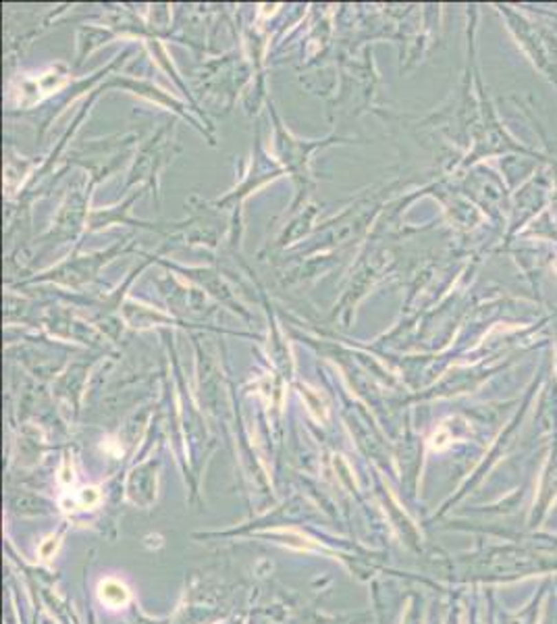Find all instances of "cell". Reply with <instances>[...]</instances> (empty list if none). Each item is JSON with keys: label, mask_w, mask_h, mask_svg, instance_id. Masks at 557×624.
I'll return each instance as SVG.
<instances>
[{"label": "cell", "mask_w": 557, "mask_h": 624, "mask_svg": "<svg viewBox=\"0 0 557 624\" xmlns=\"http://www.w3.org/2000/svg\"><path fill=\"white\" fill-rule=\"evenodd\" d=\"M98 595H100V601L109 607H123L129 599L127 587L115 579H107L105 583H100Z\"/></svg>", "instance_id": "cell-1"}, {"label": "cell", "mask_w": 557, "mask_h": 624, "mask_svg": "<svg viewBox=\"0 0 557 624\" xmlns=\"http://www.w3.org/2000/svg\"><path fill=\"white\" fill-rule=\"evenodd\" d=\"M451 439H453V435L449 433V429H447V424H443L437 433H435V437H433V448H437V450H445L447 445L451 443Z\"/></svg>", "instance_id": "cell-2"}, {"label": "cell", "mask_w": 557, "mask_h": 624, "mask_svg": "<svg viewBox=\"0 0 557 624\" xmlns=\"http://www.w3.org/2000/svg\"><path fill=\"white\" fill-rule=\"evenodd\" d=\"M56 548H58V541H56V537H50V539H46L42 546H40V556L44 558V560H48L54 552H56Z\"/></svg>", "instance_id": "cell-4"}, {"label": "cell", "mask_w": 557, "mask_h": 624, "mask_svg": "<svg viewBox=\"0 0 557 624\" xmlns=\"http://www.w3.org/2000/svg\"><path fill=\"white\" fill-rule=\"evenodd\" d=\"M79 499H81V506H83V508H94V506H98V502H100V493H98V489L89 487V489H83V491H81Z\"/></svg>", "instance_id": "cell-3"}]
</instances>
